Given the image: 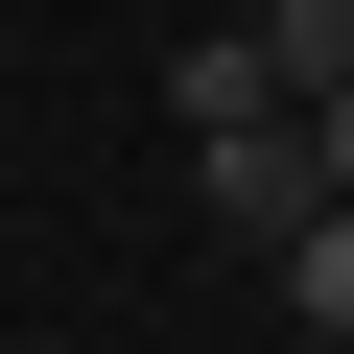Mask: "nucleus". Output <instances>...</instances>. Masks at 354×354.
Here are the masks:
<instances>
[{"mask_svg": "<svg viewBox=\"0 0 354 354\" xmlns=\"http://www.w3.org/2000/svg\"><path fill=\"white\" fill-rule=\"evenodd\" d=\"M260 48H283V95L330 118V95H354V0H260Z\"/></svg>", "mask_w": 354, "mask_h": 354, "instance_id": "nucleus-1", "label": "nucleus"}, {"mask_svg": "<svg viewBox=\"0 0 354 354\" xmlns=\"http://www.w3.org/2000/svg\"><path fill=\"white\" fill-rule=\"evenodd\" d=\"M283 307H307V330H354V213H307V236H283Z\"/></svg>", "mask_w": 354, "mask_h": 354, "instance_id": "nucleus-2", "label": "nucleus"}, {"mask_svg": "<svg viewBox=\"0 0 354 354\" xmlns=\"http://www.w3.org/2000/svg\"><path fill=\"white\" fill-rule=\"evenodd\" d=\"M330 189H354V95H330Z\"/></svg>", "mask_w": 354, "mask_h": 354, "instance_id": "nucleus-3", "label": "nucleus"}]
</instances>
